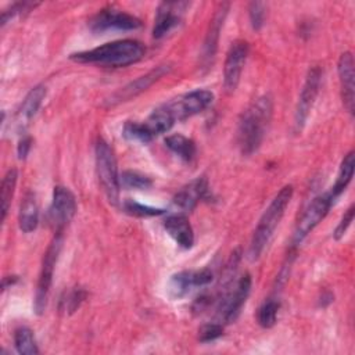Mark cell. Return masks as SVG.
<instances>
[{
    "instance_id": "cell-1",
    "label": "cell",
    "mask_w": 355,
    "mask_h": 355,
    "mask_svg": "<svg viewBox=\"0 0 355 355\" xmlns=\"http://www.w3.org/2000/svg\"><path fill=\"white\" fill-rule=\"evenodd\" d=\"M273 111L269 94L258 97L241 115L237 128V143L243 154L250 155L258 150L268 130Z\"/></svg>"
},
{
    "instance_id": "cell-2",
    "label": "cell",
    "mask_w": 355,
    "mask_h": 355,
    "mask_svg": "<svg viewBox=\"0 0 355 355\" xmlns=\"http://www.w3.org/2000/svg\"><path fill=\"white\" fill-rule=\"evenodd\" d=\"M146 49L139 40L123 39L105 43L92 50L75 53L71 55V58L85 64H98L104 67L121 68L140 61Z\"/></svg>"
},
{
    "instance_id": "cell-3",
    "label": "cell",
    "mask_w": 355,
    "mask_h": 355,
    "mask_svg": "<svg viewBox=\"0 0 355 355\" xmlns=\"http://www.w3.org/2000/svg\"><path fill=\"white\" fill-rule=\"evenodd\" d=\"M291 197H293V186L287 184L275 196L269 207L262 214L258 222V226L254 230L250 248H248V258L251 261H257L263 252V250L266 248V245L269 244L276 227L279 226L284 215L287 205L291 201Z\"/></svg>"
},
{
    "instance_id": "cell-4",
    "label": "cell",
    "mask_w": 355,
    "mask_h": 355,
    "mask_svg": "<svg viewBox=\"0 0 355 355\" xmlns=\"http://www.w3.org/2000/svg\"><path fill=\"white\" fill-rule=\"evenodd\" d=\"M96 169L100 184L110 202L116 204L119 200V173L112 148L103 139L96 144Z\"/></svg>"
},
{
    "instance_id": "cell-5",
    "label": "cell",
    "mask_w": 355,
    "mask_h": 355,
    "mask_svg": "<svg viewBox=\"0 0 355 355\" xmlns=\"http://www.w3.org/2000/svg\"><path fill=\"white\" fill-rule=\"evenodd\" d=\"M61 245H62V233H55V236L53 237L51 243L49 244L44 257H43V262H42V270L39 275V280H37V286H36V294H35V312L37 315H42L46 309L47 305V298H49V293H50V287H51V282H53V275H54V268L61 251Z\"/></svg>"
},
{
    "instance_id": "cell-6",
    "label": "cell",
    "mask_w": 355,
    "mask_h": 355,
    "mask_svg": "<svg viewBox=\"0 0 355 355\" xmlns=\"http://www.w3.org/2000/svg\"><path fill=\"white\" fill-rule=\"evenodd\" d=\"M214 101V93L205 89H197L189 93H184L168 103L165 108L169 111L175 122L184 121L193 115L202 112Z\"/></svg>"
},
{
    "instance_id": "cell-7",
    "label": "cell",
    "mask_w": 355,
    "mask_h": 355,
    "mask_svg": "<svg viewBox=\"0 0 355 355\" xmlns=\"http://www.w3.org/2000/svg\"><path fill=\"white\" fill-rule=\"evenodd\" d=\"M76 212V200L72 191L64 186H55L49 208V222L54 233H62Z\"/></svg>"
},
{
    "instance_id": "cell-8",
    "label": "cell",
    "mask_w": 355,
    "mask_h": 355,
    "mask_svg": "<svg viewBox=\"0 0 355 355\" xmlns=\"http://www.w3.org/2000/svg\"><path fill=\"white\" fill-rule=\"evenodd\" d=\"M333 200L330 198L329 193L320 194L313 198V201L308 205L304 211L302 216L297 222L294 234H293V245L301 244L305 237L322 222V219L327 215L330 207L333 205Z\"/></svg>"
},
{
    "instance_id": "cell-9",
    "label": "cell",
    "mask_w": 355,
    "mask_h": 355,
    "mask_svg": "<svg viewBox=\"0 0 355 355\" xmlns=\"http://www.w3.org/2000/svg\"><path fill=\"white\" fill-rule=\"evenodd\" d=\"M89 26L93 32H105V31H135L141 26V21L135 15L115 10L112 7L100 10L90 21Z\"/></svg>"
},
{
    "instance_id": "cell-10",
    "label": "cell",
    "mask_w": 355,
    "mask_h": 355,
    "mask_svg": "<svg viewBox=\"0 0 355 355\" xmlns=\"http://www.w3.org/2000/svg\"><path fill=\"white\" fill-rule=\"evenodd\" d=\"M247 57H248L247 42L236 40L234 43H232L223 65V86L226 92L232 93L236 90L240 82V76H241L244 64L247 61Z\"/></svg>"
},
{
    "instance_id": "cell-11",
    "label": "cell",
    "mask_w": 355,
    "mask_h": 355,
    "mask_svg": "<svg viewBox=\"0 0 355 355\" xmlns=\"http://www.w3.org/2000/svg\"><path fill=\"white\" fill-rule=\"evenodd\" d=\"M320 80H322V69L320 67H312L305 78L304 86L301 89L300 97H298V104H297V110H295V126L297 129H301L308 116L309 112L313 107L315 98L319 93V87H320Z\"/></svg>"
},
{
    "instance_id": "cell-12",
    "label": "cell",
    "mask_w": 355,
    "mask_h": 355,
    "mask_svg": "<svg viewBox=\"0 0 355 355\" xmlns=\"http://www.w3.org/2000/svg\"><path fill=\"white\" fill-rule=\"evenodd\" d=\"M251 291V276L245 273L241 276L232 291L225 294L219 306V316L225 323H232L240 315L243 305L245 304Z\"/></svg>"
},
{
    "instance_id": "cell-13",
    "label": "cell",
    "mask_w": 355,
    "mask_h": 355,
    "mask_svg": "<svg viewBox=\"0 0 355 355\" xmlns=\"http://www.w3.org/2000/svg\"><path fill=\"white\" fill-rule=\"evenodd\" d=\"M190 6L187 1H164L158 6L157 14H155V22L153 28V36L155 39H159L165 36L168 32H171L173 28H176L182 17L186 11V8Z\"/></svg>"
},
{
    "instance_id": "cell-14",
    "label": "cell",
    "mask_w": 355,
    "mask_h": 355,
    "mask_svg": "<svg viewBox=\"0 0 355 355\" xmlns=\"http://www.w3.org/2000/svg\"><path fill=\"white\" fill-rule=\"evenodd\" d=\"M169 71H171V65H168V64H162V65L155 67L154 69H151L146 75L137 78L136 80L130 82L129 85H126L125 87L118 90L115 94H112V97L110 98L108 103L112 105V104H116V103H121V101H126V100L140 94L141 92L147 90L154 82H157L165 73H168Z\"/></svg>"
},
{
    "instance_id": "cell-15",
    "label": "cell",
    "mask_w": 355,
    "mask_h": 355,
    "mask_svg": "<svg viewBox=\"0 0 355 355\" xmlns=\"http://www.w3.org/2000/svg\"><path fill=\"white\" fill-rule=\"evenodd\" d=\"M229 11V3H220L216 12L214 14L208 32L205 35V40L202 44V51H201V64L208 68L212 64V60L215 57L216 49H218V42H219V35L225 22V18Z\"/></svg>"
},
{
    "instance_id": "cell-16",
    "label": "cell",
    "mask_w": 355,
    "mask_h": 355,
    "mask_svg": "<svg viewBox=\"0 0 355 355\" xmlns=\"http://www.w3.org/2000/svg\"><path fill=\"white\" fill-rule=\"evenodd\" d=\"M338 78L341 87V98L345 110L349 114H354L355 103V85H354V57L349 51H345L340 55L338 60Z\"/></svg>"
},
{
    "instance_id": "cell-17",
    "label": "cell",
    "mask_w": 355,
    "mask_h": 355,
    "mask_svg": "<svg viewBox=\"0 0 355 355\" xmlns=\"http://www.w3.org/2000/svg\"><path fill=\"white\" fill-rule=\"evenodd\" d=\"M164 227L169 233V236L180 245L182 248H191L194 244V233L193 227L183 214L169 215L164 220Z\"/></svg>"
},
{
    "instance_id": "cell-18",
    "label": "cell",
    "mask_w": 355,
    "mask_h": 355,
    "mask_svg": "<svg viewBox=\"0 0 355 355\" xmlns=\"http://www.w3.org/2000/svg\"><path fill=\"white\" fill-rule=\"evenodd\" d=\"M208 193V182L204 178H197L193 182H190L187 186L182 187L173 197V204L183 209V211H191L197 202L204 198Z\"/></svg>"
},
{
    "instance_id": "cell-19",
    "label": "cell",
    "mask_w": 355,
    "mask_h": 355,
    "mask_svg": "<svg viewBox=\"0 0 355 355\" xmlns=\"http://www.w3.org/2000/svg\"><path fill=\"white\" fill-rule=\"evenodd\" d=\"M18 223L19 229L24 233L33 232L39 223V207L33 191H26V194L24 196V200L19 207Z\"/></svg>"
},
{
    "instance_id": "cell-20",
    "label": "cell",
    "mask_w": 355,
    "mask_h": 355,
    "mask_svg": "<svg viewBox=\"0 0 355 355\" xmlns=\"http://www.w3.org/2000/svg\"><path fill=\"white\" fill-rule=\"evenodd\" d=\"M46 97V87L43 85H37L29 90L26 97L24 98L19 110H18V123L19 126H25L29 121L36 115L40 108L43 100Z\"/></svg>"
},
{
    "instance_id": "cell-21",
    "label": "cell",
    "mask_w": 355,
    "mask_h": 355,
    "mask_svg": "<svg viewBox=\"0 0 355 355\" xmlns=\"http://www.w3.org/2000/svg\"><path fill=\"white\" fill-rule=\"evenodd\" d=\"M354 166H355V155H354V151H349L348 154L344 155L340 169H338V173H337V179H336L331 190L329 191V196L333 200V202L345 191L347 186L352 180Z\"/></svg>"
},
{
    "instance_id": "cell-22",
    "label": "cell",
    "mask_w": 355,
    "mask_h": 355,
    "mask_svg": "<svg viewBox=\"0 0 355 355\" xmlns=\"http://www.w3.org/2000/svg\"><path fill=\"white\" fill-rule=\"evenodd\" d=\"M165 144L172 153H175L180 159H183L186 162H190L196 155L194 141L191 139H187L183 135L175 133V135L168 136L165 139Z\"/></svg>"
},
{
    "instance_id": "cell-23",
    "label": "cell",
    "mask_w": 355,
    "mask_h": 355,
    "mask_svg": "<svg viewBox=\"0 0 355 355\" xmlns=\"http://www.w3.org/2000/svg\"><path fill=\"white\" fill-rule=\"evenodd\" d=\"M17 169L11 168L7 171V173L4 175L3 180H1V189H0V200H1V222L6 219L10 204H11V198L14 196V190H15V184H17Z\"/></svg>"
},
{
    "instance_id": "cell-24",
    "label": "cell",
    "mask_w": 355,
    "mask_h": 355,
    "mask_svg": "<svg viewBox=\"0 0 355 355\" xmlns=\"http://www.w3.org/2000/svg\"><path fill=\"white\" fill-rule=\"evenodd\" d=\"M194 286L193 270H182L175 273L169 280V293L173 298L184 297Z\"/></svg>"
},
{
    "instance_id": "cell-25",
    "label": "cell",
    "mask_w": 355,
    "mask_h": 355,
    "mask_svg": "<svg viewBox=\"0 0 355 355\" xmlns=\"http://www.w3.org/2000/svg\"><path fill=\"white\" fill-rule=\"evenodd\" d=\"M14 344H15V348H17L18 354L35 355V354L39 352L36 341H35L33 331L29 327H26V326L18 327L15 330V333H14Z\"/></svg>"
},
{
    "instance_id": "cell-26",
    "label": "cell",
    "mask_w": 355,
    "mask_h": 355,
    "mask_svg": "<svg viewBox=\"0 0 355 355\" xmlns=\"http://www.w3.org/2000/svg\"><path fill=\"white\" fill-rule=\"evenodd\" d=\"M122 135L125 139L130 141H140V143H150L153 136L147 130L144 122H133L128 121L122 128Z\"/></svg>"
},
{
    "instance_id": "cell-27",
    "label": "cell",
    "mask_w": 355,
    "mask_h": 355,
    "mask_svg": "<svg viewBox=\"0 0 355 355\" xmlns=\"http://www.w3.org/2000/svg\"><path fill=\"white\" fill-rule=\"evenodd\" d=\"M121 187L123 189H135V190H146L151 187L153 182L146 175L136 171H125L119 176Z\"/></svg>"
},
{
    "instance_id": "cell-28",
    "label": "cell",
    "mask_w": 355,
    "mask_h": 355,
    "mask_svg": "<svg viewBox=\"0 0 355 355\" xmlns=\"http://www.w3.org/2000/svg\"><path fill=\"white\" fill-rule=\"evenodd\" d=\"M279 302L275 301V300H268L265 301L259 309H258V315H257V319H258V323L265 327V329H269L272 327L275 323H276V319H277V313H279Z\"/></svg>"
},
{
    "instance_id": "cell-29",
    "label": "cell",
    "mask_w": 355,
    "mask_h": 355,
    "mask_svg": "<svg viewBox=\"0 0 355 355\" xmlns=\"http://www.w3.org/2000/svg\"><path fill=\"white\" fill-rule=\"evenodd\" d=\"M123 209L126 214L133 215V216H139V218H148V216H158L162 215L165 212V209L162 208H155V207H150V205H144L140 202H136L130 198L125 200L122 204Z\"/></svg>"
},
{
    "instance_id": "cell-30",
    "label": "cell",
    "mask_w": 355,
    "mask_h": 355,
    "mask_svg": "<svg viewBox=\"0 0 355 355\" xmlns=\"http://www.w3.org/2000/svg\"><path fill=\"white\" fill-rule=\"evenodd\" d=\"M248 15H250V22L252 29L259 31L263 24H265V17H266V6L265 3L261 1H252L248 6Z\"/></svg>"
},
{
    "instance_id": "cell-31",
    "label": "cell",
    "mask_w": 355,
    "mask_h": 355,
    "mask_svg": "<svg viewBox=\"0 0 355 355\" xmlns=\"http://www.w3.org/2000/svg\"><path fill=\"white\" fill-rule=\"evenodd\" d=\"M86 298V291L83 288H73L71 290L67 297L61 301L62 305H64V311H67L68 313H73L79 306L80 304L83 302V300Z\"/></svg>"
},
{
    "instance_id": "cell-32",
    "label": "cell",
    "mask_w": 355,
    "mask_h": 355,
    "mask_svg": "<svg viewBox=\"0 0 355 355\" xmlns=\"http://www.w3.org/2000/svg\"><path fill=\"white\" fill-rule=\"evenodd\" d=\"M223 334V326L220 323H207L198 330V340L201 343H209L219 338Z\"/></svg>"
},
{
    "instance_id": "cell-33",
    "label": "cell",
    "mask_w": 355,
    "mask_h": 355,
    "mask_svg": "<svg viewBox=\"0 0 355 355\" xmlns=\"http://www.w3.org/2000/svg\"><path fill=\"white\" fill-rule=\"evenodd\" d=\"M352 219H354V205H351V207L344 212V215H343V218L340 219V222H338L337 227L334 229L333 236H334V239H336V240H340V239H343V237H344V234L347 233L348 227L351 226Z\"/></svg>"
},
{
    "instance_id": "cell-34",
    "label": "cell",
    "mask_w": 355,
    "mask_h": 355,
    "mask_svg": "<svg viewBox=\"0 0 355 355\" xmlns=\"http://www.w3.org/2000/svg\"><path fill=\"white\" fill-rule=\"evenodd\" d=\"M32 147V139L31 136H24L19 143H18V147H17V154H18V158L19 159H25L29 154V150Z\"/></svg>"
},
{
    "instance_id": "cell-35",
    "label": "cell",
    "mask_w": 355,
    "mask_h": 355,
    "mask_svg": "<svg viewBox=\"0 0 355 355\" xmlns=\"http://www.w3.org/2000/svg\"><path fill=\"white\" fill-rule=\"evenodd\" d=\"M17 282V276H7L3 279V290H6L8 286L14 284Z\"/></svg>"
}]
</instances>
